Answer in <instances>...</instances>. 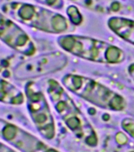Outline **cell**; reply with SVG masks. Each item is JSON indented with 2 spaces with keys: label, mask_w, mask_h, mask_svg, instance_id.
Instances as JSON below:
<instances>
[{
  "label": "cell",
  "mask_w": 134,
  "mask_h": 152,
  "mask_svg": "<svg viewBox=\"0 0 134 152\" xmlns=\"http://www.w3.org/2000/svg\"><path fill=\"white\" fill-rule=\"evenodd\" d=\"M47 93L57 113L71 132L88 145L96 146L97 137L95 131L61 84L53 78L49 79Z\"/></svg>",
  "instance_id": "1"
},
{
  "label": "cell",
  "mask_w": 134,
  "mask_h": 152,
  "mask_svg": "<svg viewBox=\"0 0 134 152\" xmlns=\"http://www.w3.org/2000/svg\"><path fill=\"white\" fill-rule=\"evenodd\" d=\"M2 10L7 16L32 28L45 33H66L70 29V23L62 14L43 7L22 2L5 3Z\"/></svg>",
  "instance_id": "2"
},
{
  "label": "cell",
  "mask_w": 134,
  "mask_h": 152,
  "mask_svg": "<svg viewBox=\"0 0 134 152\" xmlns=\"http://www.w3.org/2000/svg\"><path fill=\"white\" fill-rule=\"evenodd\" d=\"M57 42L66 52L89 61L106 64L122 63L125 55L118 47L92 37L78 35H63Z\"/></svg>",
  "instance_id": "3"
},
{
  "label": "cell",
  "mask_w": 134,
  "mask_h": 152,
  "mask_svg": "<svg viewBox=\"0 0 134 152\" xmlns=\"http://www.w3.org/2000/svg\"><path fill=\"white\" fill-rule=\"evenodd\" d=\"M62 81L71 92L99 108L117 112L126 108L127 103L122 95L92 78L70 74Z\"/></svg>",
  "instance_id": "4"
},
{
  "label": "cell",
  "mask_w": 134,
  "mask_h": 152,
  "mask_svg": "<svg viewBox=\"0 0 134 152\" xmlns=\"http://www.w3.org/2000/svg\"><path fill=\"white\" fill-rule=\"evenodd\" d=\"M25 93L28 113L34 125L43 137L52 140L55 135V124L43 93L33 81L26 83Z\"/></svg>",
  "instance_id": "5"
},
{
  "label": "cell",
  "mask_w": 134,
  "mask_h": 152,
  "mask_svg": "<svg viewBox=\"0 0 134 152\" xmlns=\"http://www.w3.org/2000/svg\"><path fill=\"white\" fill-rule=\"evenodd\" d=\"M67 63L68 59L63 53L50 52L19 64L13 70V75L17 80H29L61 71Z\"/></svg>",
  "instance_id": "6"
},
{
  "label": "cell",
  "mask_w": 134,
  "mask_h": 152,
  "mask_svg": "<svg viewBox=\"0 0 134 152\" xmlns=\"http://www.w3.org/2000/svg\"><path fill=\"white\" fill-rule=\"evenodd\" d=\"M0 137L21 152H59L20 126L2 118Z\"/></svg>",
  "instance_id": "7"
},
{
  "label": "cell",
  "mask_w": 134,
  "mask_h": 152,
  "mask_svg": "<svg viewBox=\"0 0 134 152\" xmlns=\"http://www.w3.org/2000/svg\"><path fill=\"white\" fill-rule=\"evenodd\" d=\"M0 40L26 56H33L36 52L35 44L25 31L2 12H0Z\"/></svg>",
  "instance_id": "8"
},
{
  "label": "cell",
  "mask_w": 134,
  "mask_h": 152,
  "mask_svg": "<svg viewBox=\"0 0 134 152\" xmlns=\"http://www.w3.org/2000/svg\"><path fill=\"white\" fill-rule=\"evenodd\" d=\"M76 4L101 14H119L125 9L117 0H70Z\"/></svg>",
  "instance_id": "9"
},
{
  "label": "cell",
  "mask_w": 134,
  "mask_h": 152,
  "mask_svg": "<svg viewBox=\"0 0 134 152\" xmlns=\"http://www.w3.org/2000/svg\"><path fill=\"white\" fill-rule=\"evenodd\" d=\"M107 26L114 33L134 45V20L122 17H111Z\"/></svg>",
  "instance_id": "10"
},
{
  "label": "cell",
  "mask_w": 134,
  "mask_h": 152,
  "mask_svg": "<svg viewBox=\"0 0 134 152\" xmlns=\"http://www.w3.org/2000/svg\"><path fill=\"white\" fill-rule=\"evenodd\" d=\"M25 95L18 88L5 78L0 77V102L20 105L25 102Z\"/></svg>",
  "instance_id": "11"
},
{
  "label": "cell",
  "mask_w": 134,
  "mask_h": 152,
  "mask_svg": "<svg viewBox=\"0 0 134 152\" xmlns=\"http://www.w3.org/2000/svg\"><path fill=\"white\" fill-rule=\"evenodd\" d=\"M66 14H68L71 23H73V25L79 26L82 23L83 16L78 9V7H76L75 6H70L66 10Z\"/></svg>",
  "instance_id": "12"
},
{
  "label": "cell",
  "mask_w": 134,
  "mask_h": 152,
  "mask_svg": "<svg viewBox=\"0 0 134 152\" xmlns=\"http://www.w3.org/2000/svg\"><path fill=\"white\" fill-rule=\"evenodd\" d=\"M35 2L54 9H62L65 2L63 0H35Z\"/></svg>",
  "instance_id": "13"
},
{
  "label": "cell",
  "mask_w": 134,
  "mask_h": 152,
  "mask_svg": "<svg viewBox=\"0 0 134 152\" xmlns=\"http://www.w3.org/2000/svg\"><path fill=\"white\" fill-rule=\"evenodd\" d=\"M123 129L130 134L133 138H134V119L125 118L122 123Z\"/></svg>",
  "instance_id": "14"
},
{
  "label": "cell",
  "mask_w": 134,
  "mask_h": 152,
  "mask_svg": "<svg viewBox=\"0 0 134 152\" xmlns=\"http://www.w3.org/2000/svg\"><path fill=\"white\" fill-rule=\"evenodd\" d=\"M0 152H18L17 150L11 147L7 144H5L4 142H0Z\"/></svg>",
  "instance_id": "15"
},
{
  "label": "cell",
  "mask_w": 134,
  "mask_h": 152,
  "mask_svg": "<svg viewBox=\"0 0 134 152\" xmlns=\"http://www.w3.org/2000/svg\"><path fill=\"white\" fill-rule=\"evenodd\" d=\"M127 72L134 82V63L129 65L127 68Z\"/></svg>",
  "instance_id": "16"
}]
</instances>
